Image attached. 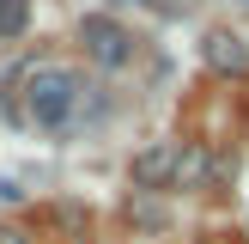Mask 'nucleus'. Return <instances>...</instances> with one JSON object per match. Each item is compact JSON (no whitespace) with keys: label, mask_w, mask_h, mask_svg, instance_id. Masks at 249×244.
Returning <instances> with one entry per match:
<instances>
[{"label":"nucleus","mask_w":249,"mask_h":244,"mask_svg":"<svg viewBox=\"0 0 249 244\" xmlns=\"http://www.w3.org/2000/svg\"><path fill=\"white\" fill-rule=\"evenodd\" d=\"M24 24H31V0H0V43L24 37Z\"/></svg>","instance_id":"nucleus-5"},{"label":"nucleus","mask_w":249,"mask_h":244,"mask_svg":"<svg viewBox=\"0 0 249 244\" xmlns=\"http://www.w3.org/2000/svg\"><path fill=\"white\" fill-rule=\"evenodd\" d=\"M0 244H24V232H12V226H0Z\"/></svg>","instance_id":"nucleus-7"},{"label":"nucleus","mask_w":249,"mask_h":244,"mask_svg":"<svg viewBox=\"0 0 249 244\" xmlns=\"http://www.w3.org/2000/svg\"><path fill=\"white\" fill-rule=\"evenodd\" d=\"M177 165H182V146H170V141L134 153V189H164V183H177Z\"/></svg>","instance_id":"nucleus-3"},{"label":"nucleus","mask_w":249,"mask_h":244,"mask_svg":"<svg viewBox=\"0 0 249 244\" xmlns=\"http://www.w3.org/2000/svg\"><path fill=\"white\" fill-rule=\"evenodd\" d=\"M24 110L36 128H67L79 110V73L73 67H36L24 80Z\"/></svg>","instance_id":"nucleus-1"},{"label":"nucleus","mask_w":249,"mask_h":244,"mask_svg":"<svg viewBox=\"0 0 249 244\" xmlns=\"http://www.w3.org/2000/svg\"><path fill=\"white\" fill-rule=\"evenodd\" d=\"M207 177V159L201 153H182V165H177V183H201Z\"/></svg>","instance_id":"nucleus-6"},{"label":"nucleus","mask_w":249,"mask_h":244,"mask_svg":"<svg viewBox=\"0 0 249 244\" xmlns=\"http://www.w3.org/2000/svg\"><path fill=\"white\" fill-rule=\"evenodd\" d=\"M207 67L213 73H249V49L237 31H213L207 37Z\"/></svg>","instance_id":"nucleus-4"},{"label":"nucleus","mask_w":249,"mask_h":244,"mask_svg":"<svg viewBox=\"0 0 249 244\" xmlns=\"http://www.w3.org/2000/svg\"><path fill=\"white\" fill-rule=\"evenodd\" d=\"M79 43H85V55H91L97 67H128V61H134L128 24H116L109 12H91V19L79 24Z\"/></svg>","instance_id":"nucleus-2"}]
</instances>
